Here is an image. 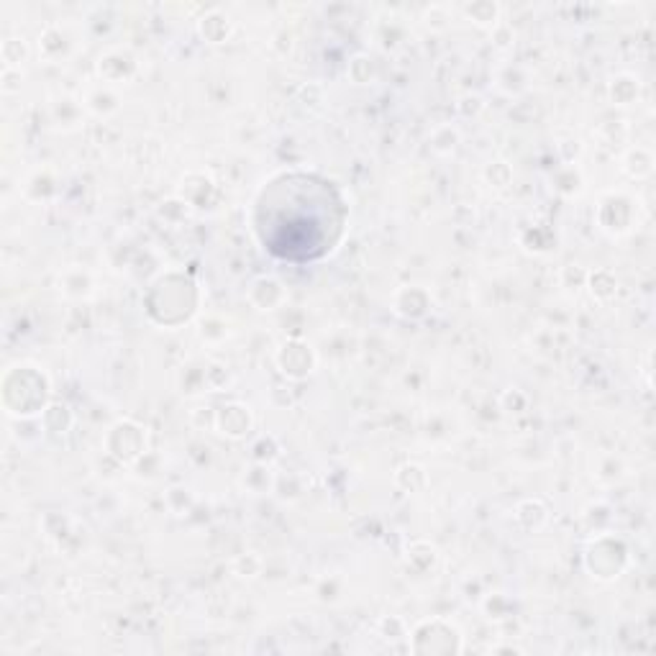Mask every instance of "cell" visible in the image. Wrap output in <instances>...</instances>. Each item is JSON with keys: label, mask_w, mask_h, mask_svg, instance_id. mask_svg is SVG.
I'll list each match as a JSON object with an SVG mask.
<instances>
[{"label": "cell", "mask_w": 656, "mask_h": 656, "mask_svg": "<svg viewBox=\"0 0 656 656\" xmlns=\"http://www.w3.org/2000/svg\"><path fill=\"white\" fill-rule=\"evenodd\" d=\"M280 364L285 372H290V375L302 377V375H308L310 367H313V356H310V351L302 346V344H288V346L282 349Z\"/></svg>", "instance_id": "6da1fadb"}, {"label": "cell", "mask_w": 656, "mask_h": 656, "mask_svg": "<svg viewBox=\"0 0 656 656\" xmlns=\"http://www.w3.org/2000/svg\"><path fill=\"white\" fill-rule=\"evenodd\" d=\"M200 31H203V36H208L210 41H218V34H221L223 39H226L228 31H231V26H228V18H226V16H221L218 11H213L210 16H205V18H203Z\"/></svg>", "instance_id": "7a4b0ae2"}, {"label": "cell", "mask_w": 656, "mask_h": 656, "mask_svg": "<svg viewBox=\"0 0 656 656\" xmlns=\"http://www.w3.org/2000/svg\"><path fill=\"white\" fill-rule=\"evenodd\" d=\"M464 11L477 23H495L497 21V6H492V3H475V6H467Z\"/></svg>", "instance_id": "3957f363"}]
</instances>
